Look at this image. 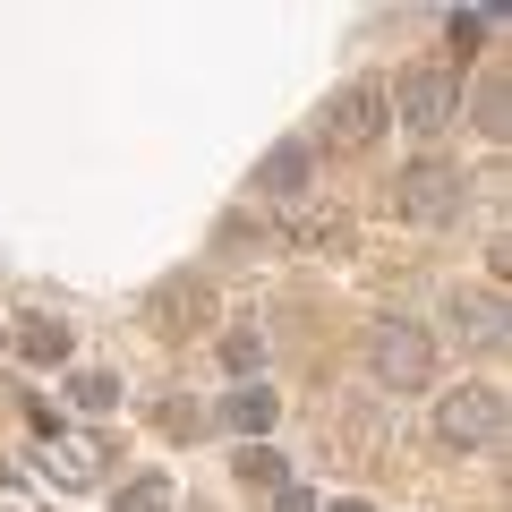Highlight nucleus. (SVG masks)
<instances>
[{"label": "nucleus", "instance_id": "20e7f679", "mask_svg": "<svg viewBox=\"0 0 512 512\" xmlns=\"http://www.w3.org/2000/svg\"><path fill=\"white\" fill-rule=\"evenodd\" d=\"M436 436L453 444V453H495V444H504V393H495V384L444 393L436 402Z\"/></svg>", "mask_w": 512, "mask_h": 512}, {"label": "nucleus", "instance_id": "2eb2a0df", "mask_svg": "<svg viewBox=\"0 0 512 512\" xmlns=\"http://www.w3.org/2000/svg\"><path fill=\"white\" fill-rule=\"evenodd\" d=\"M111 402H120V376L86 367V376H77V410H111Z\"/></svg>", "mask_w": 512, "mask_h": 512}, {"label": "nucleus", "instance_id": "7ed1b4c3", "mask_svg": "<svg viewBox=\"0 0 512 512\" xmlns=\"http://www.w3.org/2000/svg\"><path fill=\"white\" fill-rule=\"evenodd\" d=\"M393 214H402V222H461V214H470V180H461V163L419 154V163L393 180Z\"/></svg>", "mask_w": 512, "mask_h": 512}, {"label": "nucleus", "instance_id": "f257e3e1", "mask_svg": "<svg viewBox=\"0 0 512 512\" xmlns=\"http://www.w3.org/2000/svg\"><path fill=\"white\" fill-rule=\"evenodd\" d=\"M367 367H376L384 393H427V384H436V333L410 325V316H384V325L367 333Z\"/></svg>", "mask_w": 512, "mask_h": 512}, {"label": "nucleus", "instance_id": "f03ea898", "mask_svg": "<svg viewBox=\"0 0 512 512\" xmlns=\"http://www.w3.org/2000/svg\"><path fill=\"white\" fill-rule=\"evenodd\" d=\"M384 103H393V120H402L410 137H444V128L461 120V69H402L384 86Z\"/></svg>", "mask_w": 512, "mask_h": 512}, {"label": "nucleus", "instance_id": "0eeeda50", "mask_svg": "<svg viewBox=\"0 0 512 512\" xmlns=\"http://www.w3.org/2000/svg\"><path fill=\"white\" fill-rule=\"evenodd\" d=\"M453 325L470 333L478 350H504V299L495 291H453Z\"/></svg>", "mask_w": 512, "mask_h": 512}, {"label": "nucleus", "instance_id": "dca6fc26", "mask_svg": "<svg viewBox=\"0 0 512 512\" xmlns=\"http://www.w3.org/2000/svg\"><path fill=\"white\" fill-rule=\"evenodd\" d=\"M274 512H316V495H308V487H282V495H274Z\"/></svg>", "mask_w": 512, "mask_h": 512}, {"label": "nucleus", "instance_id": "f8f14e48", "mask_svg": "<svg viewBox=\"0 0 512 512\" xmlns=\"http://www.w3.org/2000/svg\"><path fill=\"white\" fill-rule=\"evenodd\" d=\"M111 512H171V478H128L111 495Z\"/></svg>", "mask_w": 512, "mask_h": 512}, {"label": "nucleus", "instance_id": "1a4fd4ad", "mask_svg": "<svg viewBox=\"0 0 512 512\" xmlns=\"http://www.w3.org/2000/svg\"><path fill=\"white\" fill-rule=\"evenodd\" d=\"M231 478H239V487H265V495L291 487V470H282L274 444H239V453H231Z\"/></svg>", "mask_w": 512, "mask_h": 512}, {"label": "nucleus", "instance_id": "9b49d317", "mask_svg": "<svg viewBox=\"0 0 512 512\" xmlns=\"http://www.w3.org/2000/svg\"><path fill=\"white\" fill-rule=\"evenodd\" d=\"M495 26H504V18H495V9H453V18H444V35H453V52H461V60H470V52H478V43H487V35H495Z\"/></svg>", "mask_w": 512, "mask_h": 512}, {"label": "nucleus", "instance_id": "6e6552de", "mask_svg": "<svg viewBox=\"0 0 512 512\" xmlns=\"http://www.w3.org/2000/svg\"><path fill=\"white\" fill-rule=\"evenodd\" d=\"M274 393H265V384H239V393H231V402H222V419H231L239 427V436H248V444H265V427H274Z\"/></svg>", "mask_w": 512, "mask_h": 512}, {"label": "nucleus", "instance_id": "9d476101", "mask_svg": "<svg viewBox=\"0 0 512 512\" xmlns=\"http://www.w3.org/2000/svg\"><path fill=\"white\" fill-rule=\"evenodd\" d=\"M18 350H26L35 367H60V359H69V325H52V316H26Z\"/></svg>", "mask_w": 512, "mask_h": 512}, {"label": "nucleus", "instance_id": "4468645a", "mask_svg": "<svg viewBox=\"0 0 512 512\" xmlns=\"http://www.w3.org/2000/svg\"><path fill=\"white\" fill-rule=\"evenodd\" d=\"M222 367H231V376H256V367H265V342H256L248 325H239V333H222Z\"/></svg>", "mask_w": 512, "mask_h": 512}, {"label": "nucleus", "instance_id": "423d86ee", "mask_svg": "<svg viewBox=\"0 0 512 512\" xmlns=\"http://www.w3.org/2000/svg\"><path fill=\"white\" fill-rule=\"evenodd\" d=\"M308 180H316V137H282L265 163H256V197H274V205H291V197H308Z\"/></svg>", "mask_w": 512, "mask_h": 512}, {"label": "nucleus", "instance_id": "f3484780", "mask_svg": "<svg viewBox=\"0 0 512 512\" xmlns=\"http://www.w3.org/2000/svg\"><path fill=\"white\" fill-rule=\"evenodd\" d=\"M316 512H367V504H359V495H342V504H316Z\"/></svg>", "mask_w": 512, "mask_h": 512}, {"label": "nucleus", "instance_id": "39448f33", "mask_svg": "<svg viewBox=\"0 0 512 512\" xmlns=\"http://www.w3.org/2000/svg\"><path fill=\"white\" fill-rule=\"evenodd\" d=\"M384 128H393V103H384V77H350V86L325 103V146H342V154L376 146Z\"/></svg>", "mask_w": 512, "mask_h": 512}, {"label": "nucleus", "instance_id": "ddd939ff", "mask_svg": "<svg viewBox=\"0 0 512 512\" xmlns=\"http://www.w3.org/2000/svg\"><path fill=\"white\" fill-rule=\"evenodd\" d=\"M504 111H512V103H504V86H478V94H470V128H478V137H487V146H495V137H504V128H512Z\"/></svg>", "mask_w": 512, "mask_h": 512}]
</instances>
